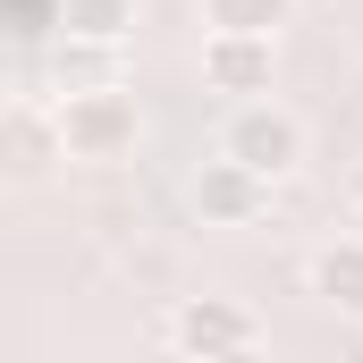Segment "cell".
Instances as JSON below:
<instances>
[{
  "label": "cell",
  "mask_w": 363,
  "mask_h": 363,
  "mask_svg": "<svg viewBox=\"0 0 363 363\" xmlns=\"http://www.w3.org/2000/svg\"><path fill=\"white\" fill-rule=\"evenodd\" d=\"M220 152L245 161L254 178H296L304 169V118L279 110V101H237L228 127H220Z\"/></svg>",
  "instance_id": "6da1fadb"
},
{
  "label": "cell",
  "mask_w": 363,
  "mask_h": 363,
  "mask_svg": "<svg viewBox=\"0 0 363 363\" xmlns=\"http://www.w3.org/2000/svg\"><path fill=\"white\" fill-rule=\"evenodd\" d=\"M60 135H68V161H118V152H135L144 110H135V93H127V85L60 93Z\"/></svg>",
  "instance_id": "7a4b0ae2"
},
{
  "label": "cell",
  "mask_w": 363,
  "mask_h": 363,
  "mask_svg": "<svg viewBox=\"0 0 363 363\" xmlns=\"http://www.w3.org/2000/svg\"><path fill=\"white\" fill-rule=\"evenodd\" d=\"M169 338H178L186 363H220V355H237V347H254V313L228 304V296H186L178 313H169Z\"/></svg>",
  "instance_id": "3957f363"
},
{
  "label": "cell",
  "mask_w": 363,
  "mask_h": 363,
  "mask_svg": "<svg viewBox=\"0 0 363 363\" xmlns=\"http://www.w3.org/2000/svg\"><path fill=\"white\" fill-rule=\"evenodd\" d=\"M203 85L237 93V101H262L271 93V43L262 34H203Z\"/></svg>",
  "instance_id": "277c9868"
},
{
  "label": "cell",
  "mask_w": 363,
  "mask_h": 363,
  "mask_svg": "<svg viewBox=\"0 0 363 363\" xmlns=\"http://www.w3.org/2000/svg\"><path fill=\"white\" fill-rule=\"evenodd\" d=\"M186 194H194V211H203V220H220V228H237V220H254V211H262V194H271V178H254L245 161H228V152H211V161L194 169V186H186Z\"/></svg>",
  "instance_id": "5b68a950"
},
{
  "label": "cell",
  "mask_w": 363,
  "mask_h": 363,
  "mask_svg": "<svg viewBox=\"0 0 363 363\" xmlns=\"http://www.w3.org/2000/svg\"><path fill=\"white\" fill-rule=\"evenodd\" d=\"M51 161H68L60 110H43V101H9V169H17V178H43Z\"/></svg>",
  "instance_id": "8992f818"
},
{
  "label": "cell",
  "mask_w": 363,
  "mask_h": 363,
  "mask_svg": "<svg viewBox=\"0 0 363 363\" xmlns=\"http://www.w3.org/2000/svg\"><path fill=\"white\" fill-rule=\"evenodd\" d=\"M313 296L338 313H363V237H330L313 254Z\"/></svg>",
  "instance_id": "52a82bcc"
},
{
  "label": "cell",
  "mask_w": 363,
  "mask_h": 363,
  "mask_svg": "<svg viewBox=\"0 0 363 363\" xmlns=\"http://www.w3.org/2000/svg\"><path fill=\"white\" fill-rule=\"evenodd\" d=\"M287 9L296 0H203V34H262V43H279Z\"/></svg>",
  "instance_id": "ba28073f"
},
{
  "label": "cell",
  "mask_w": 363,
  "mask_h": 363,
  "mask_svg": "<svg viewBox=\"0 0 363 363\" xmlns=\"http://www.w3.org/2000/svg\"><path fill=\"white\" fill-rule=\"evenodd\" d=\"M51 77H60V93H101V85H118V77H110V43H77V34H60Z\"/></svg>",
  "instance_id": "9c48e42d"
},
{
  "label": "cell",
  "mask_w": 363,
  "mask_h": 363,
  "mask_svg": "<svg viewBox=\"0 0 363 363\" xmlns=\"http://www.w3.org/2000/svg\"><path fill=\"white\" fill-rule=\"evenodd\" d=\"M135 26V0H60V34L77 43H118Z\"/></svg>",
  "instance_id": "30bf717a"
},
{
  "label": "cell",
  "mask_w": 363,
  "mask_h": 363,
  "mask_svg": "<svg viewBox=\"0 0 363 363\" xmlns=\"http://www.w3.org/2000/svg\"><path fill=\"white\" fill-rule=\"evenodd\" d=\"M220 363H271V355H262V338H254V347H237V355H220Z\"/></svg>",
  "instance_id": "8fae6325"
},
{
  "label": "cell",
  "mask_w": 363,
  "mask_h": 363,
  "mask_svg": "<svg viewBox=\"0 0 363 363\" xmlns=\"http://www.w3.org/2000/svg\"><path fill=\"white\" fill-rule=\"evenodd\" d=\"M347 203H355V211H363V161H355V169H347Z\"/></svg>",
  "instance_id": "7c38bea8"
}]
</instances>
